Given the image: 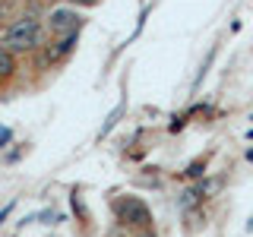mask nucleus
Returning a JSON list of instances; mask_svg holds the SVG:
<instances>
[{"mask_svg": "<svg viewBox=\"0 0 253 237\" xmlns=\"http://www.w3.org/2000/svg\"><path fill=\"white\" fill-rule=\"evenodd\" d=\"M3 47L13 54H26V51H38L42 47V22L35 13L19 16L16 22H10L3 32Z\"/></svg>", "mask_w": 253, "mask_h": 237, "instance_id": "f257e3e1", "label": "nucleus"}, {"mask_svg": "<svg viewBox=\"0 0 253 237\" xmlns=\"http://www.w3.org/2000/svg\"><path fill=\"white\" fill-rule=\"evenodd\" d=\"M79 26H83V16H79L73 6H60V10H51V16H47V32L51 35H76Z\"/></svg>", "mask_w": 253, "mask_h": 237, "instance_id": "f03ea898", "label": "nucleus"}, {"mask_svg": "<svg viewBox=\"0 0 253 237\" xmlns=\"http://www.w3.org/2000/svg\"><path fill=\"white\" fill-rule=\"evenodd\" d=\"M79 44V32L76 35H63L57 38L54 44H47L44 51H42V57H38V67H51V63H60L63 57H70L73 54V47Z\"/></svg>", "mask_w": 253, "mask_h": 237, "instance_id": "7ed1b4c3", "label": "nucleus"}, {"mask_svg": "<svg viewBox=\"0 0 253 237\" xmlns=\"http://www.w3.org/2000/svg\"><path fill=\"white\" fill-rule=\"evenodd\" d=\"M114 209H117V215H121V218L133 221V225H142V228L149 225V209H146V202H139V199H136V196L117 199V202H114Z\"/></svg>", "mask_w": 253, "mask_h": 237, "instance_id": "20e7f679", "label": "nucleus"}, {"mask_svg": "<svg viewBox=\"0 0 253 237\" xmlns=\"http://www.w3.org/2000/svg\"><path fill=\"white\" fill-rule=\"evenodd\" d=\"M200 202H203V193H200V187H190V190H184V193L177 196V209H180V212H190V209H196Z\"/></svg>", "mask_w": 253, "mask_h": 237, "instance_id": "39448f33", "label": "nucleus"}, {"mask_svg": "<svg viewBox=\"0 0 253 237\" xmlns=\"http://www.w3.org/2000/svg\"><path fill=\"white\" fill-rule=\"evenodd\" d=\"M13 73H16V57H13V51H6L0 44V79H10Z\"/></svg>", "mask_w": 253, "mask_h": 237, "instance_id": "423d86ee", "label": "nucleus"}, {"mask_svg": "<svg viewBox=\"0 0 253 237\" xmlns=\"http://www.w3.org/2000/svg\"><path fill=\"white\" fill-rule=\"evenodd\" d=\"M203 174H206V158H203V161H193L187 168V177H203Z\"/></svg>", "mask_w": 253, "mask_h": 237, "instance_id": "0eeeda50", "label": "nucleus"}, {"mask_svg": "<svg viewBox=\"0 0 253 237\" xmlns=\"http://www.w3.org/2000/svg\"><path fill=\"white\" fill-rule=\"evenodd\" d=\"M10 139H13V130H10V126H0V149H3Z\"/></svg>", "mask_w": 253, "mask_h": 237, "instance_id": "6e6552de", "label": "nucleus"}, {"mask_svg": "<svg viewBox=\"0 0 253 237\" xmlns=\"http://www.w3.org/2000/svg\"><path fill=\"white\" fill-rule=\"evenodd\" d=\"M73 6H92V3H98V0H70Z\"/></svg>", "mask_w": 253, "mask_h": 237, "instance_id": "1a4fd4ad", "label": "nucleus"}, {"mask_svg": "<svg viewBox=\"0 0 253 237\" xmlns=\"http://www.w3.org/2000/svg\"><path fill=\"white\" fill-rule=\"evenodd\" d=\"M3 16H6V0H0V22H3Z\"/></svg>", "mask_w": 253, "mask_h": 237, "instance_id": "9d476101", "label": "nucleus"}, {"mask_svg": "<svg viewBox=\"0 0 253 237\" xmlns=\"http://www.w3.org/2000/svg\"><path fill=\"white\" fill-rule=\"evenodd\" d=\"M146 237H149V234H146Z\"/></svg>", "mask_w": 253, "mask_h": 237, "instance_id": "9b49d317", "label": "nucleus"}]
</instances>
